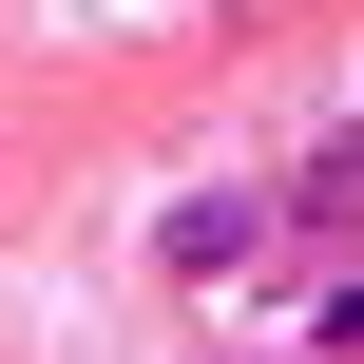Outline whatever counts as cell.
Masks as SVG:
<instances>
[{
    "label": "cell",
    "instance_id": "6da1fadb",
    "mask_svg": "<svg viewBox=\"0 0 364 364\" xmlns=\"http://www.w3.org/2000/svg\"><path fill=\"white\" fill-rule=\"evenodd\" d=\"M250 250H269V192H192V211H154V269H173V288H230Z\"/></svg>",
    "mask_w": 364,
    "mask_h": 364
},
{
    "label": "cell",
    "instance_id": "7a4b0ae2",
    "mask_svg": "<svg viewBox=\"0 0 364 364\" xmlns=\"http://www.w3.org/2000/svg\"><path fill=\"white\" fill-rule=\"evenodd\" d=\"M269 230H307V250H326V230H364V134H326V154L269 192Z\"/></svg>",
    "mask_w": 364,
    "mask_h": 364
},
{
    "label": "cell",
    "instance_id": "3957f363",
    "mask_svg": "<svg viewBox=\"0 0 364 364\" xmlns=\"http://www.w3.org/2000/svg\"><path fill=\"white\" fill-rule=\"evenodd\" d=\"M307 346H326V364H364V288H326V307H307Z\"/></svg>",
    "mask_w": 364,
    "mask_h": 364
}]
</instances>
